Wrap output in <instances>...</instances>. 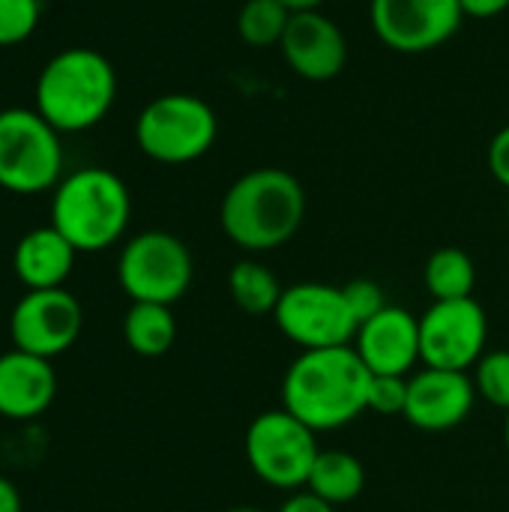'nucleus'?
<instances>
[{"label": "nucleus", "mask_w": 509, "mask_h": 512, "mask_svg": "<svg viewBox=\"0 0 509 512\" xmlns=\"http://www.w3.org/2000/svg\"><path fill=\"white\" fill-rule=\"evenodd\" d=\"M369 381L354 345L303 351L285 372L282 408L312 432H333L369 411Z\"/></svg>", "instance_id": "f257e3e1"}, {"label": "nucleus", "mask_w": 509, "mask_h": 512, "mask_svg": "<svg viewBox=\"0 0 509 512\" xmlns=\"http://www.w3.org/2000/svg\"><path fill=\"white\" fill-rule=\"evenodd\" d=\"M306 192L291 171L255 168L237 177L219 207L225 237L246 252L285 246L303 225Z\"/></svg>", "instance_id": "f03ea898"}, {"label": "nucleus", "mask_w": 509, "mask_h": 512, "mask_svg": "<svg viewBox=\"0 0 509 512\" xmlns=\"http://www.w3.org/2000/svg\"><path fill=\"white\" fill-rule=\"evenodd\" d=\"M117 99V72L93 48L54 54L36 78V111L60 132H84L102 123Z\"/></svg>", "instance_id": "7ed1b4c3"}, {"label": "nucleus", "mask_w": 509, "mask_h": 512, "mask_svg": "<svg viewBox=\"0 0 509 512\" xmlns=\"http://www.w3.org/2000/svg\"><path fill=\"white\" fill-rule=\"evenodd\" d=\"M132 216L126 183L108 168H81L54 186L51 225L75 246V252H102L114 246Z\"/></svg>", "instance_id": "20e7f679"}, {"label": "nucleus", "mask_w": 509, "mask_h": 512, "mask_svg": "<svg viewBox=\"0 0 509 512\" xmlns=\"http://www.w3.org/2000/svg\"><path fill=\"white\" fill-rule=\"evenodd\" d=\"M219 135L216 111L192 93H165L147 102L135 120V141L144 156L162 165L201 159Z\"/></svg>", "instance_id": "39448f33"}, {"label": "nucleus", "mask_w": 509, "mask_h": 512, "mask_svg": "<svg viewBox=\"0 0 509 512\" xmlns=\"http://www.w3.org/2000/svg\"><path fill=\"white\" fill-rule=\"evenodd\" d=\"M60 132L36 108L0 111V189L39 195L63 177Z\"/></svg>", "instance_id": "423d86ee"}, {"label": "nucleus", "mask_w": 509, "mask_h": 512, "mask_svg": "<svg viewBox=\"0 0 509 512\" xmlns=\"http://www.w3.org/2000/svg\"><path fill=\"white\" fill-rule=\"evenodd\" d=\"M315 435L318 432H312L285 408L264 411L246 429V462L255 471V477L273 489H306L312 465L321 453Z\"/></svg>", "instance_id": "0eeeda50"}, {"label": "nucleus", "mask_w": 509, "mask_h": 512, "mask_svg": "<svg viewBox=\"0 0 509 512\" xmlns=\"http://www.w3.org/2000/svg\"><path fill=\"white\" fill-rule=\"evenodd\" d=\"M195 264L186 243L168 231H144L132 237L117 261L120 288L132 303L174 306L192 285Z\"/></svg>", "instance_id": "6e6552de"}, {"label": "nucleus", "mask_w": 509, "mask_h": 512, "mask_svg": "<svg viewBox=\"0 0 509 512\" xmlns=\"http://www.w3.org/2000/svg\"><path fill=\"white\" fill-rule=\"evenodd\" d=\"M273 321L282 336L303 351L354 345V336L360 330L357 318L348 309L345 291L324 282H300L285 288Z\"/></svg>", "instance_id": "1a4fd4ad"}, {"label": "nucleus", "mask_w": 509, "mask_h": 512, "mask_svg": "<svg viewBox=\"0 0 509 512\" xmlns=\"http://www.w3.org/2000/svg\"><path fill=\"white\" fill-rule=\"evenodd\" d=\"M489 318L474 300H435L420 318V360L429 369L468 372L486 354Z\"/></svg>", "instance_id": "9d476101"}, {"label": "nucleus", "mask_w": 509, "mask_h": 512, "mask_svg": "<svg viewBox=\"0 0 509 512\" xmlns=\"http://www.w3.org/2000/svg\"><path fill=\"white\" fill-rule=\"evenodd\" d=\"M375 36L399 54H426L447 45L462 27L459 0H372Z\"/></svg>", "instance_id": "9b49d317"}, {"label": "nucleus", "mask_w": 509, "mask_h": 512, "mask_svg": "<svg viewBox=\"0 0 509 512\" xmlns=\"http://www.w3.org/2000/svg\"><path fill=\"white\" fill-rule=\"evenodd\" d=\"M81 324V303L66 288L27 291L9 315V336L18 351L51 360L75 345Z\"/></svg>", "instance_id": "f8f14e48"}, {"label": "nucleus", "mask_w": 509, "mask_h": 512, "mask_svg": "<svg viewBox=\"0 0 509 512\" xmlns=\"http://www.w3.org/2000/svg\"><path fill=\"white\" fill-rule=\"evenodd\" d=\"M477 387L468 372L450 369H420L408 378L405 420L423 432H447L468 420L474 411Z\"/></svg>", "instance_id": "ddd939ff"}, {"label": "nucleus", "mask_w": 509, "mask_h": 512, "mask_svg": "<svg viewBox=\"0 0 509 512\" xmlns=\"http://www.w3.org/2000/svg\"><path fill=\"white\" fill-rule=\"evenodd\" d=\"M285 63L306 81H330L348 63V39L333 18L318 9L294 12L279 42Z\"/></svg>", "instance_id": "4468645a"}, {"label": "nucleus", "mask_w": 509, "mask_h": 512, "mask_svg": "<svg viewBox=\"0 0 509 512\" xmlns=\"http://www.w3.org/2000/svg\"><path fill=\"white\" fill-rule=\"evenodd\" d=\"M354 351L372 375H411L420 363V318L402 306H387L354 336Z\"/></svg>", "instance_id": "2eb2a0df"}, {"label": "nucleus", "mask_w": 509, "mask_h": 512, "mask_svg": "<svg viewBox=\"0 0 509 512\" xmlns=\"http://www.w3.org/2000/svg\"><path fill=\"white\" fill-rule=\"evenodd\" d=\"M57 393L51 360L12 348L0 357V417L33 420L48 411Z\"/></svg>", "instance_id": "dca6fc26"}, {"label": "nucleus", "mask_w": 509, "mask_h": 512, "mask_svg": "<svg viewBox=\"0 0 509 512\" xmlns=\"http://www.w3.org/2000/svg\"><path fill=\"white\" fill-rule=\"evenodd\" d=\"M75 255V246L54 225H42L18 240L12 267L27 291H48L63 288L75 267Z\"/></svg>", "instance_id": "f3484780"}, {"label": "nucleus", "mask_w": 509, "mask_h": 512, "mask_svg": "<svg viewBox=\"0 0 509 512\" xmlns=\"http://www.w3.org/2000/svg\"><path fill=\"white\" fill-rule=\"evenodd\" d=\"M306 489L333 507L351 504L366 489V468L357 456H351L345 450H321L312 465Z\"/></svg>", "instance_id": "a211bd4d"}, {"label": "nucleus", "mask_w": 509, "mask_h": 512, "mask_svg": "<svg viewBox=\"0 0 509 512\" xmlns=\"http://www.w3.org/2000/svg\"><path fill=\"white\" fill-rule=\"evenodd\" d=\"M123 339L138 357H162L177 339V321L171 306L132 303L123 318Z\"/></svg>", "instance_id": "6ab92c4d"}, {"label": "nucleus", "mask_w": 509, "mask_h": 512, "mask_svg": "<svg viewBox=\"0 0 509 512\" xmlns=\"http://www.w3.org/2000/svg\"><path fill=\"white\" fill-rule=\"evenodd\" d=\"M228 291L237 309L246 315H273L282 300V285L276 273L261 261H237L228 273Z\"/></svg>", "instance_id": "aec40b11"}, {"label": "nucleus", "mask_w": 509, "mask_h": 512, "mask_svg": "<svg viewBox=\"0 0 509 512\" xmlns=\"http://www.w3.org/2000/svg\"><path fill=\"white\" fill-rule=\"evenodd\" d=\"M423 282H426V291L432 294V300H465V297H474L477 267L465 249L444 246L429 255Z\"/></svg>", "instance_id": "412c9836"}, {"label": "nucleus", "mask_w": 509, "mask_h": 512, "mask_svg": "<svg viewBox=\"0 0 509 512\" xmlns=\"http://www.w3.org/2000/svg\"><path fill=\"white\" fill-rule=\"evenodd\" d=\"M291 15L282 0H246L237 12V33L252 48H270L282 42Z\"/></svg>", "instance_id": "4be33fe9"}, {"label": "nucleus", "mask_w": 509, "mask_h": 512, "mask_svg": "<svg viewBox=\"0 0 509 512\" xmlns=\"http://www.w3.org/2000/svg\"><path fill=\"white\" fill-rule=\"evenodd\" d=\"M474 387L489 405L509 411V351H489L480 357L474 366Z\"/></svg>", "instance_id": "5701e85b"}, {"label": "nucleus", "mask_w": 509, "mask_h": 512, "mask_svg": "<svg viewBox=\"0 0 509 512\" xmlns=\"http://www.w3.org/2000/svg\"><path fill=\"white\" fill-rule=\"evenodd\" d=\"M39 0H0V48L21 45L39 27Z\"/></svg>", "instance_id": "b1692460"}, {"label": "nucleus", "mask_w": 509, "mask_h": 512, "mask_svg": "<svg viewBox=\"0 0 509 512\" xmlns=\"http://www.w3.org/2000/svg\"><path fill=\"white\" fill-rule=\"evenodd\" d=\"M408 378L405 375H372L369 381V411L384 417H405Z\"/></svg>", "instance_id": "393cba45"}, {"label": "nucleus", "mask_w": 509, "mask_h": 512, "mask_svg": "<svg viewBox=\"0 0 509 512\" xmlns=\"http://www.w3.org/2000/svg\"><path fill=\"white\" fill-rule=\"evenodd\" d=\"M342 291H345L348 309H351V315L357 318V324H366V321L375 318L381 309H387L384 291H381V285L372 282V279H354V282H348Z\"/></svg>", "instance_id": "a878e982"}, {"label": "nucleus", "mask_w": 509, "mask_h": 512, "mask_svg": "<svg viewBox=\"0 0 509 512\" xmlns=\"http://www.w3.org/2000/svg\"><path fill=\"white\" fill-rule=\"evenodd\" d=\"M489 168H492V177L504 189H509V126H504L489 144Z\"/></svg>", "instance_id": "bb28decb"}, {"label": "nucleus", "mask_w": 509, "mask_h": 512, "mask_svg": "<svg viewBox=\"0 0 509 512\" xmlns=\"http://www.w3.org/2000/svg\"><path fill=\"white\" fill-rule=\"evenodd\" d=\"M279 512H336V507L333 504H327L324 498H318L315 492H294L282 507H279Z\"/></svg>", "instance_id": "cd10ccee"}, {"label": "nucleus", "mask_w": 509, "mask_h": 512, "mask_svg": "<svg viewBox=\"0 0 509 512\" xmlns=\"http://www.w3.org/2000/svg\"><path fill=\"white\" fill-rule=\"evenodd\" d=\"M468 18H495L509 9V0H459Z\"/></svg>", "instance_id": "c85d7f7f"}, {"label": "nucleus", "mask_w": 509, "mask_h": 512, "mask_svg": "<svg viewBox=\"0 0 509 512\" xmlns=\"http://www.w3.org/2000/svg\"><path fill=\"white\" fill-rule=\"evenodd\" d=\"M0 512H21V495L6 477H0Z\"/></svg>", "instance_id": "c756f323"}, {"label": "nucleus", "mask_w": 509, "mask_h": 512, "mask_svg": "<svg viewBox=\"0 0 509 512\" xmlns=\"http://www.w3.org/2000/svg\"><path fill=\"white\" fill-rule=\"evenodd\" d=\"M291 12H309V9H318L324 0H282Z\"/></svg>", "instance_id": "7c9ffc66"}, {"label": "nucleus", "mask_w": 509, "mask_h": 512, "mask_svg": "<svg viewBox=\"0 0 509 512\" xmlns=\"http://www.w3.org/2000/svg\"><path fill=\"white\" fill-rule=\"evenodd\" d=\"M225 512H261V510H255V507H234V510H225Z\"/></svg>", "instance_id": "2f4dec72"}, {"label": "nucleus", "mask_w": 509, "mask_h": 512, "mask_svg": "<svg viewBox=\"0 0 509 512\" xmlns=\"http://www.w3.org/2000/svg\"><path fill=\"white\" fill-rule=\"evenodd\" d=\"M504 441H507V450H509V411H507V423H504Z\"/></svg>", "instance_id": "473e14b6"}, {"label": "nucleus", "mask_w": 509, "mask_h": 512, "mask_svg": "<svg viewBox=\"0 0 509 512\" xmlns=\"http://www.w3.org/2000/svg\"><path fill=\"white\" fill-rule=\"evenodd\" d=\"M507 213H509V204H507Z\"/></svg>", "instance_id": "72a5a7b5"}]
</instances>
